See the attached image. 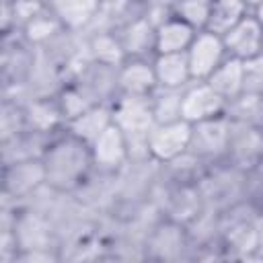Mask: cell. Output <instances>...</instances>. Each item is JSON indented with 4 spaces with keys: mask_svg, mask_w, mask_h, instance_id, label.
Wrapping results in <instances>:
<instances>
[{
    "mask_svg": "<svg viewBox=\"0 0 263 263\" xmlns=\"http://www.w3.org/2000/svg\"><path fill=\"white\" fill-rule=\"evenodd\" d=\"M125 60H152L156 55V25L148 14L138 16L117 31Z\"/></svg>",
    "mask_w": 263,
    "mask_h": 263,
    "instance_id": "obj_14",
    "label": "cell"
},
{
    "mask_svg": "<svg viewBox=\"0 0 263 263\" xmlns=\"http://www.w3.org/2000/svg\"><path fill=\"white\" fill-rule=\"evenodd\" d=\"M25 123L27 129L43 132V134H58L66 127V119L58 105L55 97H37L23 101Z\"/></svg>",
    "mask_w": 263,
    "mask_h": 263,
    "instance_id": "obj_17",
    "label": "cell"
},
{
    "mask_svg": "<svg viewBox=\"0 0 263 263\" xmlns=\"http://www.w3.org/2000/svg\"><path fill=\"white\" fill-rule=\"evenodd\" d=\"M152 66H154L156 86L185 88L189 82H193L185 53H156L152 58Z\"/></svg>",
    "mask_w": 263,
    "mask_h": 263,
    "instance_id": "obj_22",
    "label": "cell"
},
{
    "mask_svg": "<svg viewBox=\"0 0 263 263\" xmlns=\"http://www.w3.org/2000/svg\"><path fill=\"white\" fill-rule=\"evenodd\" d=\"M242 2L249 6V10H251V12H253L257 6H261V4H263V0H242Z\"/></svg>",
    "mask_w": 263,
    "mask_h": 263,
    "instance_id": "obj_36",
    "label": "cell"
},
{
    "mask_svg": "<svg viewBox=\"0 0 263 263\" xmlns=\"http://www.w3.org/2000/svg\"><path fill=\"white\" fill-rule=\"evenodd\" d=\"M189 140H191V123L185 119L154 123V127L148 134V154L158 164L168 162L189 150Z\"/></svg>",
    "mask_w": 263,
    "mask_h": 263,
    "instance_id": "obj_10",
    "label": "cell"
},
{
    "mask_svg": "<svg viewBox=\"0 0 263 263\" xmlns=\"http://www.w3.org/2000/svg\"><path fill=\"white\" fill-rule=\"evenodd\" d=\"M222 99L230 101L242 92V60L226 58L205 80Z\"/></svg>",
    "mask_w": 263,
    "mask_h": 263,
    "instance_id": "obj_27",
    "label": "cell"
},
{
    "mask_svg": "<svg viewBox=\"0 0 263 263\" xmlns=\"http://www.w3.org/2000/svg\"><path fill=\"white\" fill-rule=\"evenodd\" d=\"M251 183L253 173H247L240 166L222 160L205 168L203 177L199 179V189L205 205L220 212L240 199L251 197Z\"/></svg>",
    "mask_w": 263,
    "mask_h": 263,
    "instance_id": "obj_2",
    "label": "cell"
},
{
    "mask_svg": "<svg viewBox=\"0 0 263 263\" xmlns=\"http://www.w3.org/2000/svg\"><path fill=\"white\" fill-rule=\"evenodd\" d=\"M45 185V168L41 158L16 160L2 164V193L0 205L16 208Z\"/></svg>",
    "mask_w": 263,
    "mask_h": 263,
    "instance_id": "obj_6",
    "label": "cell"
},
{
    "mask_svg": "<svg viewBox=\"0 0 263 263\" xmlns=\"http://www.w3.org/2000/svg\"><path fill=\"white\" fill-rule=\"evenodd\" d=\"M261 121H263V97H261Z\"/></svg>",
    "mask_w": 263,
    "mask_h": 263,
    "instance_id": "obj_39",
    "label": "cell"
},
{
    "mask_svg": "<svg viewBox=\"0 0 263 263\" xmlns=\"http://www.w3.org/2000/svg\"><path fill=\"white\" fill-rule=\"evenodd\" d=\"M119 66L84 60L72 74L74 82L92 105H111L119 97Z\"/></svg>",
    "mask_w": 263,
    "mask_h": 263,
    "instance_id": "obj_7",
    "label": "cell"
},
{
    "mask_svg": "<svg viewBox=\"0 0 263 263\" xmlns=\"http://www.w3.org/2000/svg\"><path fill=\"white\" fill-rule=\"evenodd\" d=\"M74 195L95 214H109L117 203V179L111 173L95 171L74 191Z\"/></svg>",
    "mask_w": 263,
    "mask_h": 263,
    "instance_id": "obj_16",
    "label": "cell"
},
{
    "mask_svg": "<svg viewBox=\"0 0 263 263\" xmlns=\"http://www.w3.org/2000/svg\"><path fill=\"white\" fill-rule=\"evenodd\" d=\"M41 162L45 168V183L64 193H74L95 168L90 146L66 127L51 138Z\"/></svg>",
    "mask_w": 263,
    "mask_h": 263,
    "instance_id": "obj_1",
    "label": "cell"
},
{
    "mask_svg": "<svg viewBox=\"0 0 263 263\" xmlns=\"http://www.w3.org/2000/svg\"><path fill=\"white\" fill-rule=\"evenodd\" d=\"M226 160L247 173L259 171L263 166V123L230 121Z\"/></svg>",
    "mask_w": 263,
    "mask_h": 263,
    "instance_id": "obj_9",
    "label": "cell"
},
{
    "mask_svg": "<svg viewBox=\"0 0 263 263\" xmlns=\"http://www.w3.org/2000/svg\"><path fill=\"white\" fill-rule=\"evenodd\" d=\"M27 129L23 103L18 99L2 97L0 99V142L10 140Z\"/></svg>",
    "mask_w": 263,
    "mask_h": 263,
    "instance_id": "obj_31",
    "label": "cell"
},
{
    "mask_svg": "<svg viewBox=\"0 0 263 263\" xmlns=\"http://www.w3.org/2000/svg\"><path fill=\"white\" fill-rule=\"evenodd\" d=\"M90 154H92L95 171L117 175L129 160L127 136L115 121H111L101 132V136L90 144Z\"/></svg>",
    "mask_w": 263,
    "mask_h": 263,
    "instance_id": "obj_11",
    "label": "cell"
},
{
    "mask_svg": "<svg viewBox=\"0 0 263 263\" xmlns=\"http://www.w3.org/2000/svg\"><path fill=\"white\" fill-rule=\"evenodd\" d=\"M82 35H84L86 60L113 64V66H119L125 62V53H123V47H121L115 31L103 29V31H90V33H82Z\"/></svg>",
    "mask_w": 263,
    "mask_h": 263,
    "instance_id": "obj_24",
    "label": "cell"
},
{
    "mask_svg": "<svg viewBox=\"0 0 263 263\" xmlns=\"http://www.w3.org/2000/svg\"><path fill=\"white\" fill-rule=\"evenodd\" d=\"M255 230H257V257L259 261H263V208L255 218Z\"/></svg>",
    "mask_w": 263,
    "mask_h": 263,
    "instance_id": "obj_35",
    "label": "cell"
},
{
    "mask_svg": "<svg viewBox=\"0 0 263 263\" xmlns=\"http://www.w3.org/2000/svg\"><path fill=\"white\" fill-rule=\"evenodd\" d=\"M55 134H43L25 129L18 136L0 142V162L10 164L16 160H29V158H41Z\"/></svg>",
    "mask_w": 263,
    "mask_h": 263,
    "instance_id": "obj_18",
    "label": "cell"
},
{
    "mask_svg": "<svg viewBox=\"0 0 263 263\" xmlns=\"http://www.w3.org/2000/svg\"><path fill=\"white\" fill-rule=\"evenodd\" d=\"M249 12L251 10L242 0H212V8H210L205 29L222 37L238 21H242Z\"/></svg>",
    "mask_w": 263,
    "mask_h": 263,
    "instance_id": "obj_28",
    "label": "cell"
},
{
    "mask_svg": "<svg viewBox=\"0 0 263 263\" xmlns=\"http://www.w3.org/2000/svg\"><path fill=\"white\" fill-rule=\"evenodd\" d=\"M119 95H152L156 76L152 60H125L119 64Z\"/></svg>",
    "mask_w": 263,
    "mask_h": 263,
    "instance_id": "obj_20",
    "label": "cell"
},
{
    "mask_svg": "<svg viewBox=\"0 0 263 263\" xmlns=\"http://www.w3.org/2000/svg\"><path fill=\"white\" fill-rule=\"evenodd\" d=\"M195 35V27L175 14H168L156 25V53H185Z\"/></svg>",
    "mask_w": 263,
    "mask_h": 263,
    "instance_id": "obj_19",
    "label": "cell"
},
{
    "mask_svg": "<svg viewBox=\"0 0 263 263\" xmlns=\"http://www.w3.org/2000/svg\"><path fill=\"white\" fill-rule=\"evenodd\" d=\"M37 58V49L31 47L18 33L2 35L0 49V86L2 97H16L21 86L25 84L33 64Z\"/></svg>",
    "mask_w": 263,
    "mask_h": 263,
    "instance_id": "obj_3",
    "label": "cell"
},
{
    "mask_svg": "<svg viewBox=\"0 0 263 263\" xmlns=\"http://www.w3.org/2000/svg\"><path fill=\"white\" fill-rule=\"evenodd\" d=\"M253 14H255V16H257V21L263 25V4H261V6H257V8L253 10Z\"/></svg>",
    "mask_w": 263,
    "mask_h": 263,
    "instance_id": "obj_37",
    "label": "cell"
},
{
    "mask_svg": "<svg viewBox=\"0 0 263 263\" xmlns=\"http://www.w3.org/2000/svg\"><path fill=\"white\" fill-rule=\"evenodd\" d=\"M12 232L18 245V255L29 253V251H58L60 253L55 228L49 216H45L43 212H37L27 205H16L14 216H12Z\"/></svg>",
    "mask_w": 263,
    "mask_h": 263,
    "instance_id": "obj_5",
    "label": "cell"
},
{
    "mask_svg": "<svg viewBox=\"0 0 263 263\" xmlns=\"http://www.w3.org/2000/svg\"><path fill=\"white\" fill-rule=\"evenodd\" d=\"M185 55H187L189 72L193 80H208L210 74L228 58L222 37L208 29L197 31Z\"/></svg>",
    "mask_w": 263,
    "mask_h": 263,
    "instance_id": "obj_12",
    "label": "cell"
},
{
    "mask_svg": "<svg viewBox=\"0 0 263 263\" xmlns=\"http://www.w3.org/2000/svg\"><path fill=\"white\" fill-rule=\"evenodd\" d=\"M55 99H58V105H60V109H62V115H64V119H66V123L68 121H72L74 117H78L80 113H84L88 107H92V103L86 99V95L74 84V82H66L64 84V88L55 95Z\"/></svg>",
    "mask_w": 263,
    "mask_h": 263,
    "instance_id": "obj_33",
    "label": "cell"
},
{
    "mask_svg": "<svg viewBox=\"0 0 263 263\" xmlns=\"http://www.w3.org/2000/svg\"><path fill=\"white\" fill-rule=\"evenodd\" d=\"M111 121H113L111 105H92L84 113H80L78 117L68 121L66 129L90 146Z\"/></svg>",
    "mask_w": 263,
    "mask_h": 263,
    "instance_id": "obj_25",
    "label": "cell"
},
{
    "mask_svg": "<svg viewBox=\"0 0 263 263\" xmlns=\"http://www.w3.org/2000/svg\"><path fill=\"white\" fill-rule=\"evenodd\" d=\"M226 99H222L205 80H193L183 88L181 117L189 123L224 115Z\"/></svg>",
    "mask_w": 263,
    "mask_h": 263,
    "instance_id": "obj_13",
    "label": "cell"
},
{
    "mask_svg": "<svg viewBox=\"0 0 263 263\" xmlns=\"http://www.w3.org/2000/svg\"><path fill=\"white\" fill-rule=\"evenodd\" d=\"M222 41L230 58L245 62L253 55L263 53V25L257 21L253 12H249L228 33L222 35Z\"/></svg>",
    "mask_w": 263,
    "mask_h": 263,
    "instance_id": "obj_15",
    "label": "cell"
},
{
    "mask_svg": "<svg viewBox=\"0 0 263 263\" xmlns=\"http://www.w3.org/2000/svg\"><path fill=\"white\" fill-rule=\"evenodd\" d=\"M144 2H148V4H154V2H166V0H144Z\"/></svg>",
    "mask_w": 263,
    "mask_h": 263,
    "instance_id": "obj_38",
    "label": "cell"
},
{
    "mask_svg": "<svg viewBox=\"0 0 263 263\" xmlns=\"http://www.w3.org/2000/svg\"><path fill=\"white\" fill-rule=\"evenodd\" d=\"M261 97L253 92H240L234 99L226 101L224 115L230 121H242V123H263L261 121Z\"/></svg>",
    "mask_w": 263,
    "mask_h": 263,
    "instance_id": "obj_30",
    "label": "cell"
},
{
    "mask_svg": "<svg viewBox=\"0 0 263 263\" xmlns=\"http://www.w3.org/2000/svg\"><path fill=\"white\" fill-rule=\"evenodd\" d=\"M228 138H230V119L226 115H218L205 121L191 123V140L189 152L203 160L208 166L226 160L228 154Z\"/></svg>",
    "mask_w": 263,
    "mask_h": 263,
    "instance_id": "obj_8",
    "label": "cell"
},
{
    "mask_svg": "<svg viewBox=\"0 0 263 263\" xmlns=\"http://www.w3.org/2000/svg\"><path fill=\"white\" fill-rule=\"evenodd\" d=\"M152 101V113L156 123H168L183 119L181 117V101H183V88H164L156 86L150 95Z\"/></svg>",
    "mask_w": 263,
    "mask_h": 263,
    "instance_id": "obj_29",
    "label": "cell"
},
{
    "mask_svg": "<svg viewBox=\"0 0 263 263\" xmlns=\"http://www.w3.org/2000/svg\"><path fill=\"white\" fill-rule=\"evenodd\" d=\"M242 90L263 95V53L242 62Z\"/></svg>",
    "mask_w": 263,
    "mask_h": 263,
    "instance_id": "obj_34",
    "label": "cell"
},
{
    "mask_svg": "<svg viewBox=\"0 0 263 263\" xmlns=\"http://www.w3.org/2000/svg\"><path fill=\"white\" fill-rule=\"evenodd\" d=\"M144 253H146V261H160V263L191 261V245L185 226L168 218H158L146 234Z\"/></svg>",
    "mask_w": 263,
    "mask_h": 263,
    "instance_id": "obj_4",
    "label": "cell"
},
{
    "mask_svg": "<svg viewBox=\"0 0 263 263\" xmlns=\"http://www.w3.org/2000/svg\"><path fill=\"white\" fill-rule=\"evenodd\" d=\"M62 29H66L64 23H62L47 6H43L37 14H33V16L18 29V35H21L31 47L39 49V47H43L49 39H53Z\"/></svg>",
    "mask_w": 263,
    "mask_h": 263,
    "instance_id": "obj_26",
    "label": "cell"
},
{
    "mask_svg": "<svg viewBox=\"0 0 263 263\" xmlns=\"http://www.w3.org/2000/svg\"><path fill=\"white\" fill-rule=\"evenodd\" d=\"M166 4L175 16L183 18L185 23L195 27L197 31L205 29L212 0H166Z\"/></svg>",
    "mask_w": 263,
    "mask_h": 263,
    "instance_id": "obj_32",
    "label": "cell"
},
{
    "mask_svg": "<svg viewBox=\"0 0 263 263\" xmlns=\"http://www.w3.org/2000/svg\"><path fill=\"white\" fill-rule=\"evenodd\" d=\"M205 168L208 164L187 150L185 154L168 162H162L158 171V179L164 185H191V183H199Z\"/></svg>",
    "mask_w": 263,
    "mask_h": 263,
    "instance_id": "obj_23",
    "label": "cell"
},
{
    "mask_svg": "<svg viewBox=\"0 0 263 263\" xmlns=\"http://www.w3.org/2000/svg\"><path fill=\"white\" fill-rule=\"evenodd\" d=\"M101 0H45V6L72 31H84L97 16Z\"/></svg>",
    "mask_w": 263,
    "mask_h": 263,
    "instance_id": "obj_21",
    "label": "cell"
}]
</instances>
